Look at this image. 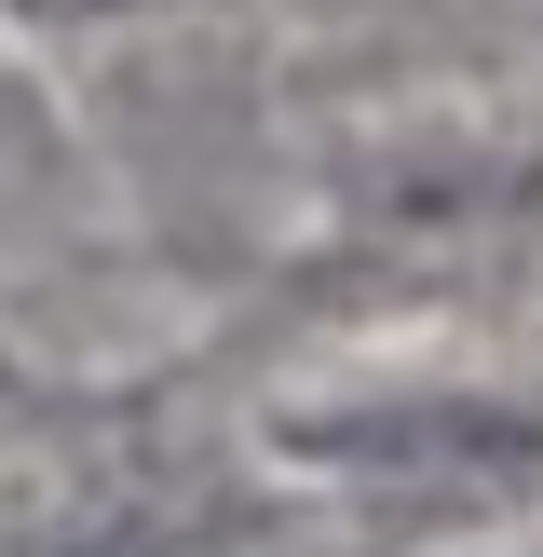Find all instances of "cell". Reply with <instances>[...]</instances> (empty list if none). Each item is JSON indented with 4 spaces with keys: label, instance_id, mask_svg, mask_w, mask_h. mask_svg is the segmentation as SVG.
Segmentation results:
<instances>
[{
    "label": "cell",
    "instance_id": "6da1fadb",
    "mask_svg": "<svg viewBox=\"0 0 543 557\" xmlns=\"http://www.w3.org/2000/svg\"><path fill=\"white\" fill-rule=\"evenodd\" d=\"M286 449L353 476H543V395H407V408H313Z\"/></svg>",
    "mask_w": 543,
    "mask_h": 557
},
{
    "label": "cell",
    "instance_id": "7a4b0ae2",
    "mask_svg": "<svg viewBox=\"0 0 543 557\" xmlns=\"http://www.w3.org/2000/svg\"><path fill=\"white\" fill-rule=\"evenodd\" d=\"M367 14H421V27H489V14H543V0H367Z\"/></svg>",
    "mask_w": 543,
    "mask_h": 557
},
{
    "label": "cell",
    "instance_id": "3957f363",
    "mask_svg": "<svg viewBox=\"0 0 543 557\" xmlns=\"http://www.w3.org/2000/svg\"><path fill=\"white\" fill-rule=\"evenodd\" d=\"M27 14H54V27H96V14H163V0H27Z\"/></svg>",
    "mask_w": 543,
    "mask_h": 557
}]
</instances>
